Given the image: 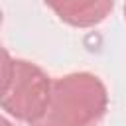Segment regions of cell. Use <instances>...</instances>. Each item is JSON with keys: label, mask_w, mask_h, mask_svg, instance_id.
<instances>
[{"label": "cell", "mask_w": 126, "mask_h": 126, "mask_svg": "<svg viewBox=\"0 0 126 126\" xmlns=\"http://www.w3.org/2000/svg\"><path fill=\"white\" fill-rule=\"evenodd\" d=\"M51 79L35 63L14 59V73L6 93L0 96V106L22 122H35L49 100Z\"/></svg>", "instance_id": "cell-2"}, {"label": "cell", "mask_w": 126, "mask_h": 126, "mask_svg": "<svg viewBox=\"0 0 126 126\" xmlns=\"http://www.w3.org/2000/svg\"><path fill=\"white\" fill-rule=\"evenodd\" d=\"M124 20H126V2H124Z\"/></svg>", "instance_id": "cell-6"}, {"label": "cell", "mask_w": 126, "mask_h": 126, "mask_svg": "<svg viewBox=\"0 0 126 126\" xmlns=\"http://www.w3.org/2000/svg\"><path fill=\"white\" fill-rule=\"evenodd\" d=\"M55 16L73 28H93L106 20L114 0H43Z\"/></svg>", "instance_id": "cell-3"}, {"label": "cell", "mask_w": 126, "mask_h": 126, "mask_svg": "<svg viewBox=\"0 0 126 126\" xmlns=\"http://www.w3.org/2000/svg\"><path fill=\"white\" fill-rule=\"evenodd\" d=\"M108 108L104 83L87 71L51 79L43 114L30 126H96Z\"/></svg>", "instance_id": "cell-1"}, {"label": "cell", "mask_w": 126, "mask_h": 126, "mask_svg": "<svg viewBox=\"0 0 126 126\" xmlns=\"http://www.w3.org/2000/svg\"><path fill=\"white\" fill-rule=\"evenodd\" d=\"M0 126H14V124H12V122H10L8 118H4V116L0 114Z\"/></svg>", "instance_id": "cell-5"}, {"label": "cell", "mask_w": 126, "mask_h": 126, "mask_svg": "<svg viewBox=\"0 0 126 126\" xmlns=\"http://www.w3.org/2000/svg\"><path fill=\"white\" fill-rule=\"evenodd\" d=\"M0 26H2V12H0Z\"/></svg>", "instance_id": "cell-7"}, {"label": "cell", "mask_w": 126, "mask_h": 126, "mask_svg": "<svg viewBox=\"0 0 126 126\" xmlns=\"http://www.w3.org/2000/svg\"><path fill=\"white\" fill-rule=\"evenodd\" d=\"M12 73H14V59L10 57L6 47L0 45V96L6 93L10 79H12Z\"/></svg>", "instance_id": "cell-4"}]
</instances>
